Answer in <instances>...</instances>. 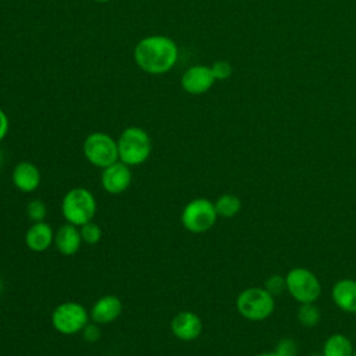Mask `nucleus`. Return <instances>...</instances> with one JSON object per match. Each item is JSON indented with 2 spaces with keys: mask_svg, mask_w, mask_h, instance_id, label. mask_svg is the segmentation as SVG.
I'll return each mask as SVG.
<instances>
[{
  "mask_svg": "<svg viewBox=\"0 0 356 356\" xmlns=\"http://www.w3.org/2000/svg\"><path fill=\"white\" fill-rule=\"evenodd\" d=\"M134 60L143 72L161 75L171 71L177 64L178 46L168 36L150 35L136 43Z\"/></svg>",
  "mask_w": 356,
  "mask_h": 356,
  "instance_id": "1",
  "label": "nucleus"
},
{
  "mask_svg": "<svg viewBox=\"0 0 356 356\" xmlns=\"http://www.w3.org/2000/svg\"><path fill=\"white\" fill-rule=\"evenodd\" d=\"M118 160L127 165H139L145 163L152 153V140L149 134L139 127H128L117 139Z\"/></svg>",
  "mask_w": 356,
  "mask_h": 356,
  "instance_id": "2",
  "label": "nucleus"
},
{
  "mask_svg": "<svg viewBox=\"0 0 356 356\" xmlns=\"http://www.w3.org/2000/svg\"><path fill=\"white\" fill-rule=\"evenodd\" d=\"M97 203L93 193L86 188L70 189L61 200V214L70 224L81 227L93 220Z\"/></svg>",
  "mask_w": 356,
  "mask_h": 356,
  "instance_id": "3",
  "label": "nucleus"
},
{
  "mask_svg": "<svg viewBox=\"0 0 356 356\" xmlns=\"http://www.w3.org/2000/svg\"><path fill=\"white\" fill-rule=\"evenodd\" d=\"M235 306L243 318L249 321H263L273 314L275 300L264 286H250L236 296Z\"/></svg>",
  "mask_w": 356,
  "mask_h": 356,
  "instance_id": "4",
  "label": "nucleus"
},
{
  "mask_svg": "<svg viewBox=\"0 0 356 356\" xmlns=\"http://www.w3.org/2000/svg\"><path fill=\"white\" fill-rule=\"evenodd\" d=\"M217 217L214 202L206 197H196L188 202L182 209L181 222L186 231L203 234L213 228Z\"/></svg>",
  "mask_w": 356,
  "mask_h": 356,
  "instance_id": "5",
  "label": "nucleus"
},
{
  "mask_svg": "<svg viewBox=\"0 0 356 356\" xmlns=\"http://www.w3.org/2000/svg\"><path fill=\"white\" fill-rule=\"evenodd\" d=\"M82 152L92 165L102 170L118 161L117 140L104 132L89 134L83 140Z\"/></svg>",
  "mask_w": 356,
  "mask_h": 356,
  "instance_id": "6",
  "label": "nucleus"
},
{
  "mask_svg": "<svg viewBox=\"0 0 356 356\" xmlns=\"http://www.w3.org/2000/svg\"><path fill=\"white\" fill-rule=\"evenodd\" d=\"M286 291L299 303H313L321 293V284L316 274L305 267H295L285 275Z\"/></svg>",
  "mask_w": 356,
  "mask_h": 356,
  "instance_id": "7",
  "label": "nucleus"
},
{
  "mask_svg": "<svg viewBox=\"0 0 356 356\" xmlns=\"http://www.w3.org/2000/svg\"><path fill=\"white\" fill-rule=\"evenodd\" d=\"M89 318V312L78 302H63L51 313V324L63 335L82 332Z\"/></svg>",
  "mask_w": 356,
  "mask_h": 356,
  "instance_id": "8",
  "label": "nucleus"
},
{
  "mask_svg": "<svg viewBox=\"0 0 356 356\" xmlns=\"http://www.w3.org/2000/svg\"><path fill=\"white\" fill-rule=\"evenodd\" d=\"M131 181H132L131 167L120 160L102 170L100 184L107 193H111V195L122 193L124 191L128 189V186L131 185Z\"/></svg>",
  "mask_w": 356,
  "mask_h": 356,
  "instance_id": "9",
  "label": "nucleus"
},
{
  "mask_svg": "<svg viewBox=\"0 0 356 356\" xmlns=\"http://www.w3.org/2000/svg\"><path fill=\"white\" fill-rule=\"evenodd\" d=\"M214 82L211 68L203 64L189 67L181 76V88L189 95H203L211 89Z\"/></svg>",
  "mask_w": 356,
  "mask_h": 356,
  "instance_id": "10",
  "label": "nucleus"
},
{
  "mask_svg": "<svg viewBox=\"0 0 356 356\" xmlns=\"http://www.w3.org/2000/svg\"><path fill=\"white\" fill-rule=\"evenodd\" d=\"M170 327H171L172 335L177 339L191 342V341H195L196 338H199V335L202 334L203 321L196 313L184 310V312L177 313L172 317Z\"/></svg>",
  "mask_w": 356,
  "mask_h": 356,
  "instance_id": "11",
  "label": "nucleus"
},
{
  "mask_svg": "<svg viewBox=\"0 0 356 356\" xmlns=\"http://www.w3.org/2000/svg\"><path fill=\"white\" fill-rule=\"evenodd\" d=\"M122 312V302L115 295L99 298L89 310V317L96 324H108L115 321Z\"/></svg>",
  "mask_w": 356,
  "mask_h": 356,
  "instance_id": "12",
  "label": "nucleus"
},
{
  "mask_svg": "<svg viewBox=\"0 0 356 356\" xmlns=\"http://www.w3.org/2000/svg\"><path fill=\"white\" fill-rule=\"evenodd\" d=\"M11 181L18 191L31 193L40 185V171L36 164L31 161H19L13 168Z\"/></svg>",
  "mask_w": 356,
  "mask_h": 356,
  "instance_id": "13",
  "label": "nucleus"
},
{
  "mask_svg": "<svg viewBox=\"0 0 356 356\" xmlns=\"http://www.w3.org/2000/svg\"><path fill=\"white\" fill-rule=\"evenodd\" d=\"M82 245V236L79 232V227L65 222L58 227L54 232V246L58 253L64 256L75 254Z\"/></svg>",
  "mask_w": 356,
  "mask_h": 356,
  "instance_id": "14",
  "label": "nucleus"
},
{
  "mask_svg": "<svg viewBox=\"0 0 356 356\" xmlns=\"http://www.w3.org/2000/svg\"><path fill=\"white\" fill-rule=\"evenodd\" d=\"M54 243V231L46 221L33 222L25 234V245L32 252H44Z\"/></svg>",
  "mask_w": 356,
  "mask_h": 356,
  "instance_id": "15",
  "label": "nucleus"
},
{
  "mask_svg": "<svg viewBox=\"0 0 356 356\" xmlns=\"http://www.w3.org/2000/svg\"><path fill=\"white\" fill-rule=\"evenodd\" d=\"M334 303L346 313H356V280L342 278L331 289Z\"/></svg>",
  "mask_w": 356,
  "mask_h": 356,
  "instance_id": "16",
  "label": "nucleus"
},
{
  "mask_svg": "<svg viewBox=\"0 0 356 356\" xmlns=\"http://www.w3.org/2000/svg\"><path fill=\"white\" fill-rule=\"evenodd\" d=\"M353 345L343 334L330 335L323 345V356H353Z\"/></svg>",
  "mask_w": 356,
  "mask_h": 356,
  "instance_id": "17",
  "label": "nucleus"
},
{
  "mask_svg": "<svg viewBox=\"0 0 356 356\" xmlns=\"http://www.w3.org/2000/svg\"><path fill=\"white\" fill-rule=\"evenodd\" d=\"M214 207H216L218 217L232 218L239 213V210L242 207V202L236 195L222 193L214 202Z\"/></svg>",
  "mask_w": 356,
  "mask_h": 356,
  "instance_id": "18",
  "label": "nucleus"
},
{
  "mask_svg": "<svg viewBox=\"0 0 356 356\" xmlns=\"http://www.w3.org/2000/svg\"><path fill=\"white\" fill-rule=\"evenodd\" d=\"M296 317L302 325L312 328L320 323L321 310L318 309V306L314 305V302L313 303H300V306L296 312Z\"/></svg>",
  "mask_w": 356,
  "mask_h": 356,
  "instance_id": "19",
  "label": "nucleus"
},
{
  "mask_svg": "<svg viewBox=\"0 0 356 356\" xmlns=\"http://www.w3.org/2000/svg\"><path fill=\"white\" fill-rule=\"evenodd\" d=\"M79 232H81V236H82V242H85L88 245L99 243L102 236H103V231H102L100 225L96 224L93 220L81 225Z\"/></svg>",
  "mask_w": 356,
  "mask_h": 356,
  "instance_id": "20",
  "label": "nucleus"
},
{
  "mask_svg": "<svg viewBox=\"0 0 356 356\" xmlns=\"http://www.w3.org/2000/svg\"><path fill=\"white\" fill-rule=\"evenodd\" d=\"M26 216L33 221V222H39V221H44L46 216H47V206L42 199H32L28 202L26 204Z\"/></svg>",
  "mask_w": 356,
  "mask_h": 356,
  "instance_id": "21",
  "label": "nucleus"
},
{
  "mask_svg": "<svg viewBox=\"0 0 356 356\" xmlns=\"http://www.w3.org/2000/svg\"><path fill=\"white\" fill-rule=\"evenodd\" d=\"M264 289H267V292H270L274 298L282 295L284 291H286V281H285V277L278 275V274L270 275V277L264 281Z\"/></svg>",
  "mask_w": 356,
  "mask_h": 356,
  "instance_id": "22",
  "label": "nucleus"
},
{
  "mask_svg": "<svg viewBox=\"0 0 356 356\" xmlns=\"http://www.w3.org/2000/svg\"><path fill=\"white\" fill-rule=\"evenodd\" d=\"M211 72L216 78V81H225L232 75V65L227 60H217L211 65Z\"/></svg>",
  "mask_w": 356,
  "mask_h": 356,
  "instance_id": "23",
  "label": "nucleus"
},
{
  "mask_svg": "<svg viewBox=\"0 0 356 356\" xmlns=\"http://www.w3.org/2000/svg\"><path fill=\"white\" fill-rule=\"evenodd\" d=\"M274 352L278 356H296L299 352V348L292 338H282L277 342Z\"/></svg>",
  "mask_w": 356,
  "mask_h": 356,
  "instance_id": "24",
  "label": "nucleus"
},
{
  "mask_svg": "<svg viewBox=\"0 0 356 356\" xmlns=\"http://www.w3.org/2000/svg\"><path fill=\"white\" fill-rule=\"evenodd\" d=\"M82 335H83V338L86 339V341H89V342H96V341H99L100 339V335H102V332H100V328H99V324H96V323H93V324H86L85 325V328L82 330Z\"/></svg>",
  "mask_w": 356,
  "mask_h": 356,
  "instance_id": "25",
  "label": "nucleus"
},
{
  "mask_svg": "<svg viewBox=\"0 0 356 356\" xmlns=\"http://www.w3.org/2000/svg\"><path fill=\"white\" fill-rule=\"evenodd\" d=\"M8 125H10L8 117H7V114L4 113V110L0 108V142L6 138V135H7V132H8Z\"/></svg>",
  "mask_w": 356,
  "mask_h": 356,
  "instance_id": "26",
  "label": "nucleus"
},
{
  "mask_svg": "<svg viewBox=\"0 0 356 356\" xmlns=\"http://www.w3.org/2000/svg\"><path fill=\"white\" fill-rule=\"evenodd\" d=\"M254 356H278L275 352H261V353H257Z\"/></svg>",
  "mask_w": 356,
  "mask_h": 356,
  "instance_id": "27",
  "label": "nucleus"
},
{
  "mask_svg": "<svg viewBox=\"0 0 356 356\" xmlns=\"http://www.w3.org/2000/svg\"><path fill=\"white\" fill-rule=\"evenodd\" d=\"M3 292V280L0 278V293Z\"/></svg>",
  "mask_w": 356,
  "mask_h": 356,
  "instance_id": "28",
  "label": "nucleus"
},
{
  "mask_svg": "<svg viewBox=\"0 0 356 356\" xmlns=\"http://www.w3.org/2000/svg\"><path fill=\"white\" fill-rule=\"evenodd\" d=\"M96 3H107V1H110V0H95Z\"/></svg>",
  "mask_w": 356,
  "mask_h": 356,
  "instance_id": "29",
  "label": "nucleus"
},
{
  "mask_svg": "<svg viewBox=\"0 0 356 356\" xmlns=\"http://www.w3.org/2000/svg\"><path fill=\"white\" fill-rule=\"evenodd\" d=\"M310 356H323V353H313V355H310Z\"/></svg>",
  "mask_w": 356,
  "mask_h": 356,
  "instance_id": "30",
  "label": "nucleus"
},
{
  "mask_svg": "<svg viewBox=\"0 0 356 356\" xmlns=\"http://www.w3.org/2000/svg\"><path fill=\"white\" fill-rule=\"evenodd\" d=\"M353 356H356V349H355V350H353Z\"/></svg>",
  "mask_w": 356,
  "mask_h": 356,
  "instance_id": "31",
  "label": "nucleus"
},
{
  "mask_svg": "<svg viewBox=\"0 0 356 356\" xmlns=\"http://www.w3.org/2000/svg\"><path fill=\"white\" fill-rule=\"evenodd\" d=\"M0 164H1V154H0Z\"/></svg>",
  "mask_w": 356,
  "mask_h": 356,
  "instance_id": "32",
  "label": "nucleus"
}]
</instances>
